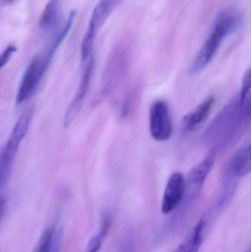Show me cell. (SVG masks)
<instances>
[{
  "label": "cell",
  "instance_id": "6da1fadb",
  "mask_svg": "<svg viewBox=\"0 0 251 252\" xmlns=\"http://www.w3.org/2000/svg\"><path fill=\"white\" fill-rule=\"evenodd\" d=\"M241 21V16L234 11L223 12L218 16L209 35L193 61L190 67L192 74L201 72L210 63L223 41L238 28Z\"/></svg>",
  "mask_w": 251,
  "mask_h": 252
},
{
  "label": "cell",
  "instance_id": "7a4b0ae2",
  "mask_svg": "<svg viewBox=\"0 0 251 252\" xmlns=\"http://www.w3.org/2000/svg\"><path fill=\"white\" fill-rule=\"evenodd\" d=\"M32 118V111L27 109L19 116L10 137L1 151L0 159V186L3 188L11 171L13 161L22 140L25 139Z\"/></svg>",
  "mask_w": 251,
  "mask_h": 252
},
{
  "label": "cell",
  "instance_id": "3957f363",
  "mask_svg": "<svg viewBox=\"0 0 251 252\" xmlns=\"http://www.w3.org/2000/svg\"><path fill=\"white\" fill-rule=\"evenodd\" d=\"M149 128L152 137L158 142H165L172 136V117L167 103L164 100H158L152 104Z\"/></svg>",
  "mask_w": 251,
  "mask_h": 252
},
{
  "label": "cell",
  "instance_id": "277c9868",
  "mask_svg": "<svg viewBox=\"0 0 251 252\" xmlns=\"http://www.w3.org/2000/svg\"><path fill=\"white\" fill-rule=\"evenodd\" d=\"M47 68L43 59L36 57L31 61L24 72L18 89L16 97L17 104H22L35 93Z\"/></svg>",
  "mask_w": 251,
  "mask_h": 252
},
{
  "label": "cell",
  "instance_id": "5b68a950",
  "mask_svg": "<svg viewBox=\"0 0 251 252\" xmlns=\"http://www.w3.org/2000/svg\"><path fill=\"white\" fill-rule=\"evenodd\" d=\"M187 182L179 172L172 173L167 183L162 202V212L168 215L173 212L185 196Z\"/></svg>",
  "mask_w": 251,
  "mask_h": 252
},
{
  "label": "cell",
  "instance_id": "8992f818",
  "mask_svg": "<svg viewBox=\"0 0 251 252\" xmlns=\"http://www.w3.org/2000/svg\"><path fill=\"white\" fill-rule=\"evenodd\" d=\"M215 163V154L207 156L204 159L196 164L189 172L187 176L185 196L193 201L198 196L206 178L212 171Z\"/></svg>",
  "mask_w": 251,
  "mask_h": 252
},
{
  "label": "cell",
  "instance_id": "52a82bcc",
  "mask_svg": "<svg viewBox=\"0 0 251 252\" xmlns=\"http://www.w3.org/2000/svg\"><path fill=\"white\" fill-rule=\"evenodd\" d=\"M94 69V57L91 56L88 59V63L84 69L76 94L66 111L64 118V127H69L73 123L74 120L75 119L77 115L81 111V107H82L84 100L86 97L87 93H88V89H89Z\"/></svg>",
  "mask_w": 251,
  "mask_h": 252
},
{
  "label": "cell",
  "instance_id": "ba28073f",
  "mask_svg": "<svg viewBox=\"0 0 251 252\" xmlns=\"http://www.w3.org/2000/svg\"><path fill=\"white\" fill-rule=\"evenodd\" d=\"M215 98L209 97L183 118L182 126L185 130H193L201 125L210 115Z\"/></svg>",
  "mask_w": 251,
  "mask_h": 252
},
{
  "label": "cell",
  "instance_id": "9c48e42d",
  "mask_svg": "<svg viewBox=\"0 0 251 252\" xmlns=\"http://www.w3.org/2000/svg\"><path fill=\"white\" fill-rule=\"evenodd\" d=\"M121 0H100L94 7L89 22L88 30L97 33L100 28L103 26Z\"/></svg>",
  "mask_w": 251,
  "mask_h": 252
},
{
  "label": "cell",
  "instance_id": "30bf717a",
  "mask_svg": "<svg viewBox=\"0 0 251 252\" xmlns=\"http://www.w3.org/2000/svg\"><path fill=\"white\" fill-rule=\"evenodd\" d=\"M206 222L200 220L193 228L187 239L173 252H198L203 244Z\"/></svg>",
  "mask_w": 251,
  "mask_h": 252
},
{
  "label": "cell",
  "instance_id": "8fae6325",
  "mask_svg": "<svg viewBox=\"0 0 251 252\" xmlns=\"http://www.w3.org/2000/svg\"><path fill=\"white\" fill-rule=\"evenodd\" d=\"M60 12L59 0H50L40 18V28L44 31H50L56 28L60 18Z\"/></svg>",
  "mask_w": 251,
  "mask_h": 252
},
{
  "label": "cell",
  "instance_id": "7c38bea8",
  "mask_svg": "<svg viewBox=\"0 0 251 252\" xmlns=\"http://www.w3.org/2000/svg\"><path fill=\"white\" fill-rule=\"evenodd\" d=\"M233 171L238 177H244L251 173V142L240 150L233 158Z\"/></svg>",
  "mask_w": 251,
  "mask_h": 252
},
{
  "label": "cell",
  "instance_id": "4fadbf2b",
  "mask_svg": "<svg viewBox=\"0 0 251 252\" xmlns=\"http://www.w3.org/2000/svg\"><path fill=\"white\" fill-rule=\"evenodd\" d=\"M110 220L109 217L104 219L101 226H100L97 233L91 238L85 247V251L84 252H99L105 239L107 237L109 233V229H110Z\"/></svg>",
  "mask_w": 251,
  "mask_h": 252
},
{
  "label": "cell",
  "instance_id": "5bb4252c",
  "mask_svg": "<svg viewBox=\"0 0 251 252\" xmlns=\"http://www.w3.org/2000/svg\"><path fill=\"white\" fill-rule=\"evenodd\" d=\"M57 235L53 229H48L41 235L32 252H54L56 251Z\"/></svg>",
  "mask_w": 251,
  "mask_h": 252
},
{
  "label": "cell",
  "instance_id": "9a60e30c",
  "mask_svg": "<svg viewBox=\"0 0 251 252\" xmlns=\"http://www.w3.org/2000/svg\"><path fill=\"white\" fill-rule=\"evenodd\" d=\"M251 90V67L245 72L242 80L241 92H240V103L246 102L248 94Z\"/></svg>",
  "mask_w": 251,
  "mask_h": 252
},
{
  "label": "cell",
  "instance_id": "2e32d148",
  "mask_svg": "<svg viewBox=\"0 0 251 252\" xmlns=\"http://www.w3.org/2000/svg\"><path fill=\"white\" fill-rule=\"evenodd\" d=\"M16 51V46L13 45V44H10V45L6 47L5 50L1 53V58H0V66H1V69H2L4 66L7 65V63L10 61V58L12 57L13 53Z\"/></svg>",
  "mask_w": 251,
  "mask_h": 252
},
{
  "label": "cell",
  "instance_id": "e0dca14e",
  "mask_svg": "<svg viewBox=\"0 0 251 252\" xmlns=\"http://www.w3.org/2000/svg\"><path fill=\"white\" fill-rule=\"evenodd\" d=\"M16 0H1V2L4 4V5H8V4H13Z\"/></svg>",
  "mask_w": 251,
  "mask_h": 252
}]
</instances>
